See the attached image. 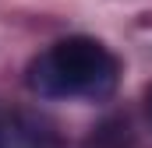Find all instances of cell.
I'll return each instance as SVG.
<instances>
[{
	"label": "cell",
	"instance_id": "6da1fadb",
	"mask_svg": "<svg viewBox=\"0 0 152 148\" xmlns=\"http://www.w3.org/2000/svg\"><path fill=\"white\" fill-rule=\"evenodd\" d=\"M28 85L39 95H85L103 99L117 85V60L113 53L88 36H71L53 42L28 71Z\"/></svg>",
	"mask_w": 152,
	"mask_h": 148
},
{
	"label": "cell",
	"instance_id": "7a4b0ae2",
	"mask_svg": "<svg viewBox=\"0 0 152 148\" xmlns=\"http://www.w3.org/2000/svg\"><path fill=\"white\" fill-rule=\"evenodd\" d=\"M0 148H60V134L39 113L0 110Z\"/></svg>",
	"mask_w": 152,
	"mask_h": 148
},
{
	"label": "cell",
	"instance_id": "3957f363",
	"mask_svg": "<svg viewBox=\"0 0 152 148\" xmlns=\"http://www.w3.org/2000/svg\"><path fill=\"white\" fill-rule=\"evenodd\" d=\"M85 148H138V145H134L131 123L117 116V120H106V123H99V127L88 134Z\"/></svg>",
	"mask_w": 152,
	"mask_h": 148
},
{
	"label": "cell",
	"instance_id": "277c9868",
	"mask_svg": "<svg viewBox=\"0 0 152 148\" xmlns=\"http://www.w3.org/2000/svg\"><path fill=\"white\" fill-rule=\"evenodd\" d=\"M145 106H149V116H152V85L145 88Z\"/></svg>",
	"mask_w": 152,
	"mask_h": 148
}]
</instances>
